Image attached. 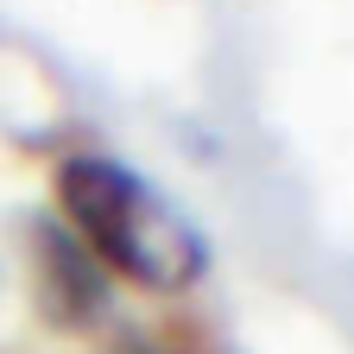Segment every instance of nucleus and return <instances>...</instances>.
Listing matches in <instances>:
<instances>
[{
	"mask_svg": "<svg viewBox=\"0 0 354 354\" xmlns=\"http://www.w3.org/2000/svg\"><path fill=\"white\" fill-rule=\"evenodd\" d=\"M57 221L108 279H127L152 297H177L209 272L203 228L127 158L70 152L57 165Z\"/></svg>",
	"mask_w": 354,
	"mask_h": 354,
	"instance_id": "nucleus-1",
	"label": "nucleus"
},
{
	"mask_svg": "<svg viewBox=\"0 0 354 354\" xmlns=\"http://www.w3.org/2000/svg\"><path fill=\"white\" fill-rule=\"evenodd\" d=\"M32 297L44 310V323H57V329H95L108 317V272L95 259H88V247L64 228L57 215H38L32 228Z\"/></svg>",
	"mask_w": 354,
	"mask_h": 354,
	"instance_id": "nucleus-2",
	"label": "nucleus"
},
{
	"mask_svg": "<svg viewBox=\"0 0 354 354\" xmlns=\"http://www.w3.org/2000/svg\"><path fill=\"white\" fill-rule=\"evenodd\" d=\"M108 354H184V348H171V342H158V335H146V329H120V335L108 342Z\"/></svg>",
	"mask_w": 354,
	"mask_h": 354,
	"instance_id": "nucleus-3",
	"label": "nucleus"
}]
</instances>
